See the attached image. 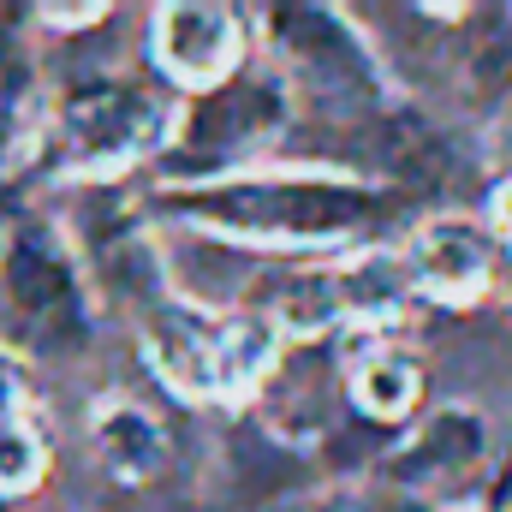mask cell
Masks as SVG:
<instances>
[{
  "instance_id": "cell-1",
  "label": "cell",
  "mask_w": 512,
  "mask_h": 512,
  "mask_svg": "<svg viewBox=\"0 0 512 512\" xmlns=\"http://www.w3.org/2000/svg\"><path fill=\"white\" fill-rule=\"evenodd\" d=\"M173 209L233 239L316 245L370 221L376 191L358 179H328V173H233V179H203V185L173 191Z\"/></svg>"
},
{
  "instance_id": "cell-2",
  "label": "cell",
  "mask_w": 512,
  "mask_h": 512,
  "mask_svg": "<svg viewBox=\"0 0 512 512\" xmlns=\"http://www.w3.org/2000/svg\"><path fill=\"white\" fill-rule=\"evenodd\" d=\"M0 328L24 352H78L90 340V310L72 256L48 227H18L0 245Z\"/></svg>"
},
{
  "instance_id": "cell-3",
  "label": "cell",
  "mask_w": 512,
  "mask_h": 512,
  "mask_svg": "<svg viewBox=\"0 0 512 512\" xmlns=\"http://www.w3.org/2000/svg\"><path fill=\"white\" fill-rule=\"evenodd\" d=\"M149 60L185 96H215L245 78V12L221 0H167L149 24Z\"/></svg>"
},
{
  "instance_id": "cell-4",
  "label": "cell",
  "mask_w": 512,
  "mask_h": 512,
  "mask_svg": "<svg viewBox=\"0 0 512 512\" xmlns=\"http://www.w3.org/2000/svg\"><path fill=\"white\" fill-rule=\"evenodd\" d=\"M60 131H66V149H72L78 167L114 173V167L143 161V155L161 143L167 120H161V108H155L137 84L102 78V84L72 90V102H66V114H60Z\"/></svg>"
},
{
  "instance_id": "cell-5",
  "label": "cell",
  "mask_w": 512,
  "mask_h": 512,
  "mask_svg": "<svg viewBox=\"0 0 512 512\" xmlns=\"http://www.w3.org/2000/svg\"><path fill=\"white\" fill-rule=\"evenodd\" d=\"M286 126V78L280 72H245L227 90L203 96V114L191 120V149L203 167H245V155L262 149Z\"/></svg>"
},
{
  "instance_id": "cell-6",
  "label": "cell",
  "mask_w": 512,
  "mask_h": 512,
  "mask_svg": "<svg viewBox=\"0 0 512 512\" xmlns=\"http://www.w3.org/2000/svg\"><path fill=\"white\" fill-rule=\"evenodd\" d=\"M483 447H489L483 417L465 411V405H447V411H435V417L393 453L387 477H393L399 489H411V495H447V489H459V483L483 465Z\"/></svg>"
},
{
  "instance_id": "cell-7",
  "label": "cell",
  "mask_w": 512,
  "mask_h": 512,
  "mask_svg": "<svg viewBox=\"0 0 512 512\" xmlns=\"http://www.w3.org/2000/svg\"><path fill=\"white\" fill-rule=\"evenodd\" d=\"M489 274H495V256H489V239L465 221H429L411 251H405V280L411 292L459 310V304H477L489 292Z\"/></svg>"
},
{
  "instance_id": "cell-8",
  "label": "cell",
  "mask_w": 512,
  "mask_h": 512,
  "mask_svg": "<svg viewBox=\"0 0 512 512\" xmlns=\"http://www.w3.org/2000/svg\"><path fill=\"white\" fill-rule=\"evenodd\" d=\"M149 358L167 376L173 393L185 399H227V376H221V328L197 322V316H167L149 328Z\"/></svg>"
},
{
  "instance_id": "cell-9",
  "label": "cell",
  "mask_w": 512,
  "mask_h": 512,
  "mask_svg": "<svg viewBox=\"0 0 512 512\" xmlns=\"http://www.w3.org/2000/svg\"><path fill=\"white\" fill-rule=\"evenodd\" d=\"M90 447H96V465L114 477V483H149L161 465H167V435L161 423L131 405V399H108L90 423Z\"/></svg>"
},
{
  "instance_id": "cell-10",
  "label": "cell",
  "mask_w": 512,
  "mask_h": 512,
  "mask_svg": "<svg viewBox=\"0 0 512 512\" xmlns=\"http://www.w3.org/2000/svg\"><path fill=\"white\" fill-rule=\"evenodd\" d=\"M268 322H274L280 340H322L340 322H352L346 286H340V262H304V268H292L280 280L274 304H268Z\"/></svg>"
},
{
  "instance_id": "cell-11",
  "label": "cell",
  "mask_w": 512,
  "mask_h": 512,
  "mask_svg": "<svg viewBox=\"0 0 512 512\" xmlns=\"http://www.w3.org/2000/svg\"><path fill=\"white\" fill-rule=\"evenodd\" d=\"M346 393H352V405H358L364 417H376V423H399V417H411L417 399H423V370H417L411 352L370 346V352L352 358V370H346Z\"/></svg>"
},
{
  "instance_id": "cell-12",
  "label": "cell",
  "mask_w": 512,
  "mask_h": 512,
  "mask_svg": "<svg viewBox=\"0 0 512 512\" xmlns=\"http://www.w3.org/2000/svg\"><path fill=\"white\" fill-rule=\"evenodd\" d=\"M48 477V441L18 417V423H0V501H24L36 495V483Z\"/></svg>"
},
{
  "instance_id": "cell-13",
  "label": "cell",
  "mask_w": 512,
  "mask_h": 512,
  "mask_svg": "<svg viewBox=\"0 0 512 512\" xmlns=\"http://www.w3.org/2000/svg\"><path fill=\"white\" fill-rule=\"evenodd\" d=\"M24 417V376H18V364L0 352V423H18Z\"/></svg>"
},
{
  "instance_id": "cell-14",
  "label": "cell",
  "mask_w": 512,
  "mask_h": 512,
  "mask_svg": "<svg viewBox=\"0 0 512 512\" xmlns=\"http://www.w3.org/2000/svg\"><path fill=\"white\" fill-rule=\"evenodd\" d=\"M489 221H495V233L512 245V179L495 185V197H489Z\"/></svg>"
},
{
  "instance_id": "cell-15",
  "label": "cell",
  "mask_w": 512,
  "mask_h": 512,
  "mask_svg": "<svg viewBox=\"0 0 512 512\" xmlns=\"http://www.w3.org/2000/svg\"><path fill=\"white\" fill-rule=\"evenodd\" d=\"M0 512H12V507H6V501H0Z\"/></svg>"
}]
</instances>
